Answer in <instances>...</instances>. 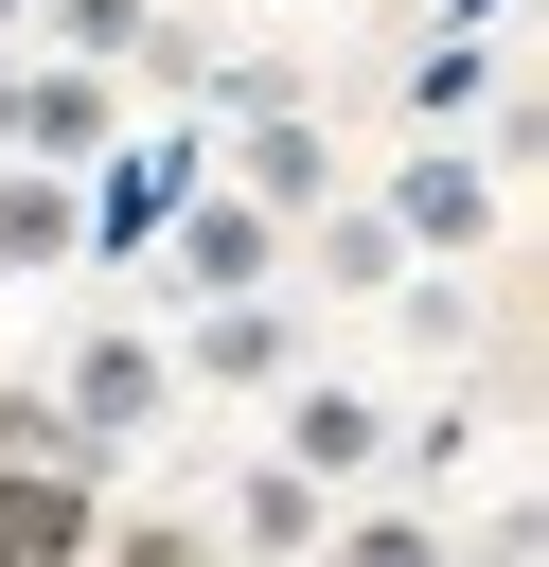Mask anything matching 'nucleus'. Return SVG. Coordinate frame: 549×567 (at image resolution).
Here are the masks:
<instances>
[{
  "label": "nucleus",
  "mask_w": 549,
  "mask_h": 567,
  "mask_svg": "<svg viewBox=\"0 0 549 567\" xmlns=\"http://www.w3.org/2000/svg\"><path fill=\"white\" fill-rule=\"evenodd\" d=\"M372 443H390V425H372V390H301V408H283V461H301V478H354Z\"/></svg>",
  "instance_id": "obj_4"
},
{
  "label": "nucleus",
  "mask_w": 549,
  "mask_h": 567,
  "mask_svg": "<svg viewBox=\"0 0 549 567\" xmlns=\"http://www.w3.org/2000/svg\"><path fill=\"white\" fill-rule=\"evenodd\" d=\"M301 514H319V478H301V461H248V532H266V549H283V532H301Z\"/></svg>",
  "instance_id": "obj_12"
},
{
  "label": "nucleus",
  "mask_w": 549,
  "mask_h": 567,
  "mask_svg": "<svg viewBox=\"0 0 549 567\" xmlns=\"http://www.w3.org/2000/svg\"><path fill=\"white\" fill-rule=\"evenodd\" d=\"M71 248V195L53 177H0V266H53Z\"/></svg>",
  "instance_id": "obj_9"
},
{
  "label": "nucleus",
  "mask_w": 549,
  "mask_h": 567,
  "mask_svg": "<svg viewBox=\"0 0 549 567\" xmlns=\"http://www.w3.org/2000/svg\"><path fill=\"white\" fill-rule=\"evenodd\" d=\"M336 567H443V532H425V514H354V532H336Z\"/></svg>",
  "instance_id": "obj_11"
},
{
  "label": "nucleus",
  "mask_w": 549,
  "mask_h": 567,
  "mask_svg": "<svg viewBox=\"0 0 549 567\" xmlns=\"http://www.w3.org/2000/svg\"><path fill=\"white\" fill-rule=\"evenodd\" d=\"M478 213H496V195H478V159H407V177H390V230H425V248H460Z\"/></svg>",
  "instance_id": "obj_5"
},
{
  "label": "nucleus",
  "mask_w": 549,
  "mask_h": 567,
  "mask_svg": "<svg viewBox=\"0 0 549 567\" xmlns=\"http://www.w3.org/2000/svg\"><path fill=\"white\" fill-rule=\"evenodd\" d=\"M53 35H71V71H89V53H124V35H142V0H53Z\"/></svg>",
  "instance_id": "obj_13"
},
{
  "label": "nucleus",
  "mask_w": 549,
  "mask_h": 567,
  "mask_svg": "<svg viewBox=\"0 0 549 567\" xmlns=\"http://www.w3.org/2000/svg\"><path fill=\"white\" fill-rule=\"evenodd\" d=\"M319 266H336V284H390V266H407V230H390V213H336V230H319Z\"/></svg>",
  "instance_id": "obj_10"
},
{
  "label": "nucleus",
  "mask_w": 549,
  "mask_h": 567,
  "mask_svg": "<svg viewBox=\"0 0 549 567\" xmlns=\"http://www.w3.org/2000/svg\"><path fill=\"white\" fill-rule=\"evenodd\" d=\"M0 18H18V0H0Z\"/></svg>",
  "instance_id": "obj_16"
},
{
  "label": "nucleus",
  "mask_w": 549,
  "mask_h": 567,
  "mask_svg": "<svg viewBox=\"0 0 549 567\" xmlns=\"http://www.w3.org/2000/svg\"><path fill=\"white\" fill-rule=\"evenodd\" d=\"M71 549H89V478H35L18 461L0 478V567H71Z\"/></svg>",
  "instance_id": "obj_2"
},
{
  "label": "nucleus",
  "mask_w": 549,
  "mask_h": 567,
  "mask_svg": "<svg viewBox=\"0 0 549 567\" xmlns=\"http://www.w3.org/2000/svg\"><path fill=\"white\" fill-rule=\"evenodd\" d=\"M0 142H18V71H0Z\"/></svg>",
  "instance_id": "obj_15"
},
{
  "label": "nucleus",
  "mask_w": 549,
  "mask_h": 567,
  "mask_svg": "<svg viewBox=\"0 0 549 567\" xmlns=\"http://www.w3.org/2000/svg\"><path fill=\"white\" fill-rule=\"evenodd\" d=\"M195 372H213V390H266V372H283V319H266V301H213V319H195Z\"/></svg>",
  "instance_id": "obj_7"
},
{
  "label": "nucleus",
  "mask_w": 549,
  "mask_h": 567,
  "mask_svg": "<svg viewBox=\"0 0 549 567\" xmlns=\"http://www.w3.org/2000/svg\"><path fill=\"white\" fill-rule=\"evenodd\" d=\"M142 408H159V354H142V337H89V354H71V443L106 461Z\"/></svg>",
  "instance_id": "obj_1"
},
{
  "label": "nucleus",
  "mask_w": 549,
  "mask_h": 567,
  "mask_svg": "<svg viewBox=\"0 0 549 567\" xmlns=\"http://www.w3.org/2000/svg\"><path fill=\"white\" fill-rule=\"evenodd\" d=\"M177 284H213V301H248V284H266V213H248V195H213V213L177 230Z\"/></svg>",
  "instance_id": "obj_3"
},
{
  "label": "nucleus",
  "mask_w": 549,
  "mask_h": 567,
  "mask_svg": "<svg viewBox=\"0 0 549 567\" xmlns=\"http://www.w3.org/2000/svg\"><path fill=\"white\" fill-rule=\"evenodd\" d=\"M248 213H319V142H301V124L248 142Z\"/></svg>",
  "instance_id": "obj_8"
},
{
  "label": "nucleus",
  "mask_w": 549,
  "mask_h": 567,
  "mask_svg": "<svg viewBox=\"0 0 549 567\" xmlns=\"http://www.w3.org/2000/svg\"><path fill=\"white\" fill-rule=\"evenodd\" d=\"M124 567H195V549H177V532H124Z\"/></svg>",
  "instance_id": "obj_14"
},
{
  "label": "nucleus",
  "mask_w": 549,
  "mask_h": 567,
  "mask_svg": "<svg viewBox=\"0 0 549 567\" xmlns=\"http://www.w3.org/2000/svg\"><path fill=\"white\" fill-rule=\"evenodd\" d=\"M18 142H35V159H89V142H106V89H89V71H35V89H18Z\"/></svg>",
  "instance_id": "obj_6"
}]
</instances>
